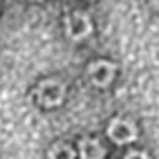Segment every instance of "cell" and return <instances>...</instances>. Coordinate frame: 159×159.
Wrapping results in <instances>:
<instances>
[{
  "label": "cell",
  "instance_id": "ba28073f",
  "mask_svg": "<svg viewBox=\"0 0 159 159\" xmlns=\"http://www.w3.org/2000/svg\"><path fill=\"white\" fill-rule=\"evenodd\" d=\"M156 6H157V7H159V2H156Z\"/></svg>",
  "mask_w": 159,
  "mask_h": 159
},
{
  "label": "cell",
  "instance_id": "52a82bcc",
  "mask_svg": "<svg viewBox=\"0 0 159 159\" xmlns=\"http://www.w3.org/2000/svg\"><path fill=\"white\" fill-rule=\"evenodd\" d=\"M125 159H150L147 154H143V152H138V150H134V152H130L129 156Z\"/></svg>",
  "mask_w": 159,
  "mask_h": 159
},
{
  "label": "cell",
  "instance_id": "277c9868",
  "mask_svg": "<svg viewBox=\"0 0 159 159\" xmlns=\"http://www.w3.org/2000/svg\"><path fill=\"white\" fill-rule=\"evenodd\" d=\"M89 78L96 87L109 85L110 81H112V78H114V65L109 63V61H105V60H99V61L90 63Z\"/></svg>",
  "mask_w": 159,
  "mask_h": 159
},
{
  "label": "cell",
  "instance_id": "3957f363",
  "mask_svg": "<svg viewBox=\"0 0 159 159\" xmlns=\"http://www.w3.org/2000/svg\"><path fill=\"white\" fill-rule=\"evenodd\" d=\"M138 130L134 127V123H130L127 119H114L109 127V138L116 141L118 145H125L136 139Z\"/></svg>",
  "mask_w": 159,
  "mask_h": 159
},
{
  "label": "cell",
  "instance_id": "5b68a950",
  "mask_svg": "<svg viewBox=\"0 0 159 159\" xmlns=\"http://www.w3.org/2000/svg\"><path fill=\"white\" fill-rule=\"evenodd\" d=\"M105 148L96 139H83L80 141V157L81 159H103Z\"/></svg>",
  "mask_w": 159,
  "mask_h": 159
},
{
  "label": "cell",
  "instance_id": "8992f818",
  "mask_svg": "<svg viewBox=\"0 0 159 159\" xmlns=\"http://www.w3.org/2000/svg\"><path fill=\"white\" fill-rule=\"evenodd\" d=\"M49 157L51 159H74V152H72V148H70L69 145L60 143V145H54L51 148Z\"/></svg>",
  "mask_w": 159,
  "mask_h": 159
},
{
  "label": "cell",
  "instance_id": "6da1fadb",
  "mask_svg": "<svg viewBox=\"0 0 159 159\" xmlns=\"http://www.w3.org/2000/svg\"><path fill=\"white\" fill-rule=\"evenodd\" d=\"M36 96H38L40 105L43 107H56L63 101V96H65V87L56 81V80H45L38 85V90H36Z\"/></svg>",
  "mask_w": 159,
  "mask_h": 159
},
{
  "label": "cell",
  "instance_id": "7a4b0ae2",
  "mask_svg": "<svg viewBox=\"0 0 159 159\" xmlns=\"http://www.w3.org/2000/svg\"><path fill=\"white\" fill-rule=\"evenodd\" d=\"M65 31H67V36L72 40L85 38V36H89L90 31H92L90 18L87 15H83V13H72L65 20Z\"/></svg>",
  "mask_w": 159,
  "mask_h": 159
}]
</instances>
